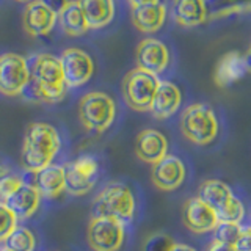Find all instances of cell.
I'll use <instances>...</instances> for the list:
<instances>
[{
  "mask_svg": "<svg viewBox=\"0 0 251 251\" xmlns=\"http://www.w3.org/2000/svg\"><path fill=\"white\" fill-rule=\"evenodd\" d=\"M30 93L43 104H58L66 96L60 58L50 53H38L28 63Z\"/></svg>",
  "mask_w": 251,
  "mask_h": 251,
  "instance_id": "cell-1",
  "label": "cell"
},
{
  "mask_svg": "<svg viewBox=\"0 0 251 251\" xmlns=\"http://www.w3.org/2000/svg\"><path fill=\"white\" fill-rule=\"evenodd\" d=\"M61 146L57 129L47 123H31L24 135L21 163L30 173L50 165Z\"/></svg>",
  "mask_w": 251,
  "mask_h": 251,
  "instance_id": "cell-2",
  "label": "cell"
},
{
  "mask_svg": "<svg viewBox=\"0 0 251 251\" xmlns=\"http://www.w3.org/2000/svg\"><path fill=\"white\" fill-rule=\"evenodd\" d=\"M135 215V196L121 182H110L93 200V217H108L129 223Z\"/></svg>",
  "mask_w": 251,
  "mask_h": 251,
  "instance_id": "cell-3",
  "label": "cell"
},
{
  "mask_svg": "<svg viewBox=\"0 0 251 251\" xmlns=\"http://www.w3.org/2000/svg\"><path fill=\"white\" fill-rule=\"evenodd\" d=\"M180 132L193 145L212 143L218 135V120L214 108L201 102L188 105L180 116Z\"/></svg>",
  "mask_w": 251,
  "mask_h": 251,
  "instance_id": "cell-4",
  "label": "cell"
},
{
  "mask_svg": "<svg viewBox=\"0 0 251 251\" xmlns=\"http://www.w3.org/2000/svg\"><path fill=\"white\" fill-rule=\"evenodd\" d=\"M115 100L105 93L90 91L78 102V118L83 127L91 132H104L115 121Z\"/></svg>",
  "mask_w": 251,
  "mask_h": 251,
  "instance_id": "cell-5",
  "label": "cell"
},
{
  "mask_svg": "<svg viewBox=\"0 0 251 251\" xmlns=\"http://www.w3.org/2000/svg\"><path fill=\"white\" fill-rule=\"evenodd\" d=\"M159 77L135 68L129 71L123 78V98L135 112H149L154 99V94L159 86Z\"/></svg>",
  "mask_w": 251,
  "mask_h": 251,
  "instance_id": "cell-6",
  "label": "cell"
},
{
  "mask_svg": "<svg viewBox=\"0 0 251 251\" xmlns=\"http://www.w3.org/2000/svg\"><path fill=\"white\" fill-rule=\"evenodd\" d=\"M126 237L124 223L108 217H93L86 229L93 251H120Z\"/></svg>",
  "mask_w": 251,
  "mask_h": 251,
  "instance_id": "cell-7",
  "label": "cell"
},
{
  "mask_svg": "<svg viewBox=\"0 0 251 251\" xmlns=\"http://www.w3.org/2000/svg\"><path fill=\"white\" fill-rule=\"evenodd\" d=\"M30 82L27 60L18 53L0 55V93L3 96H19Z\"/></svg>",
  "mask_w": 251,
  "mask_h": 251,
  "instance_id": "cell-8",
  "label": "cell"
},
{
  "mask_svg": "<svg viewBox=\"0 0 251 251\" xmlns=\"http://www.w3.org/2000/svg\"><path fill=\"white\" fill-rule=\"evenodd\" d=\"M65 167V190L74 196H82L91 192L99 176L98 160L91 155H82Z\"/></svg>",
  "mask_w": 251,
  "mask_h": 251,
  "instance_id": "cell-9",
  "label": "cell"
},
{
  "mask_svg": "<svg viewBox=\"0 0 251 251\" xmlns=\"http://www.w3.org/2000/svg\"><path fill=\"white\" fill-rule=\"evenodd\" d=\"M60 65L66 88H77L85 85L94 74L93 58L77 47H69L61 52Z\"/></svg>",
  "mask_w": 251,
  "mask_h": 251,
  "instance_id": "cell-10",
  "label": "cell"
},
{
  "mask_svg": "<svg viewBox=\"0 0 251 251\" xmlns=\"http://www.w3.org/2000/svg\"><path fill=\"white\" fill-rule=\"evenodd\" d=\"M185 165L176 155L167 154L159 162L152 163L151 180L152 184L163 192H173L182 185L185 180Z\"/></svg>",
  "mask_w": 251,
  "mask_h": 251,
  "instance_id": "cell-11",
  "label": "cell"
},
{
  "mask_svg": "<svg viewBox=\"0 0 251 251\" xmlns=\"http://www.w3.org/2000/svg\"><path fill=\"white\" fill-rule=\"evenodd\" d=\"M184 225L195 234H207L214 231L218 223V217L214 207L204 202L198 196L187 200L182 207Z\"/></svg>",
  "mask_w": 251,
  "mask_h": 251,
  "instance_id": "cell-12",
  "label": "cell"
},
{
  "mask_svg": "<svg viewBox=\"0 0 251 251\" xmlns=\"http://www.w3.org/2000/svg\"><path fill=\"white\" fill-rule=\"evenodd\" d=\"M135 60L137 68L159 75L170 65V50L159 39L146 38L137 46Z\"/></svg>",
  "mask_w": 251,
  "mask_h": 251,
  "instance_id": "cell-13",
  "label": "cell"
},
{
  "mask_svg": "<svg viewBox=\"0 0 251 251\" xmlns=\"http://www.w3.org/2000/svg\"><path fill=\"white\" fill-rule=\"evenodd\" d=\"M57 24V14L49 10L41 0H31L24 8L22 13V27L25 33L38 38L49 35Z\"/></svg>",
  "mask_w": 251,
  "mask_h": 251,
  "instance_id": "cell-14",
  "label": "cell"
},
{
  "mask_svg": "<svg viewBox=\"0 0 251 251\" xmlns=\"http://www.w3.org/2000/svg\"><path fill=\"white\" fill-rule=\"evenodd\" d=\"M135 154L140 160L155 163L168 154V140L155 129H145L135 140Z\"/></svg>",
  "mask_w": 251,
  "mask_h": 251,
  "instance_id": "cell-15",
  "label": "cell"
},
{
  "mask_svg": "<svg viewBox=\"0 0 251 251\" xmlns=\"http://www.w3.org/2000/svg\"><path fill=\"white\" fill-rule=\"evenodd\" d=\"M180 102H182V94H180L177 85L168 80H160L149 112L157 120H167L177 112Z\"/></svg>",
  "mask_w": 251,
  "mask_h": 251,
  "instance_id": "cell-16",
  "label": "cell"
},
{
  "mask_svg": "<svg viewBox=\"0 0 251 251\" xmlns=\"http://www.w3.org/2000/svg\"><path fill=\"white\" fill-rule=\"evenodd\" d=\"M41 198H57L65 192V167L63 165H47L39 171L33 173V182H31Z\"/></svg>",
  "mask_w": 251,
  "mask_h": 251,
  "instance_id": "cell-17",
  "label": "cell"
},
{
  "mask_svg": "<svg viewBox=\"0 0 251 251\" xmlns=\"http://www.w3.org/2000/svg\"><path fill=\"white\" fill-rule=\"evenodd\" d=\"M165 19H167V6L160 2L132 6V24L143 33H154L160 30Z\"/></svg>",
  "mask_w": 251,
  "mask_h": 251,
  "instance_id": "cell-18",
  "label": "cell"
},
{
  "mask_svg": "<svg viewBox=\"0 0 251 251\" xmlns=\"http://www.w3.org/2000/svg\"><path fill=\"white\" fill-rule=\"evenodd\" d=\"M245 73H248V69L243 55H240L239 52H227L217 63L214 82L220 88H225V86H229L234 82H237L239 78L245 75Z\"/></svg>",
  "mask_w": 251,
  "mask_h": 251,
  "instance_id": "cell-19",
  "label": "cell"
},
{
  "mask_svg": "<svg viewBox=\"0 0 251 251\" xmlns=\"http://www.w3.org/2000/svg\"><path fill=\"white\" fill-rule=\"evenodd\" d=\"M173 19L180 27H198L207 21L204 0H173Z\"/></svg>",
  "mask_w": 251,
  "mask_h": 251,
  "instance_id": "cell-20",
  "label": "cell"
},
{
  "mask_svg": "<svg viewBox=\"0 0 251 251\" xmlns=\"http://www.w3.org/2000/svg\"><path fill=\"white\" fill-rule=\"evenodd\" d=\"M41 202V195L31 184L24 182L21 188L13 196H10L5 204L10 207L19 220H27L35 214Z\"/></svg>",
  "mask_w": 251,
  "mask_h": 251,
  "instance_id": "cell-21",
  "label": "cell"
},
{
  "mask_svg": "<svg viewBox=\"0 0 251 251\" xmlns=\"http://www.w3.org/2000/svg\"><path fill=\"white\" fill-rule=\"evenodd\" d=\"M88 24V28L99 30L112 22L115 16L113 0H77Z\"/></svg>",
  "mask_w": 251,
  "mask_h": 251,
  "instance_id": "cell-22",
  "label": "cell"
},
{
  "mask_svg": "<svg viewBox=\"0 0 251 251\" xmlns=\"http://www.w3.org/2000/svg\"><path fill=\"white\" fill-rule=\"evenodd\" d=\"M57 21L68 36H82L90 30L77 0H69V3L57 14Z\"/></svg>",
  "mask_w": 251,
  "mask_h": 251,
  "instance_id": "cell-23",
  "label": "cell"
},
{
  "mask_svg": "<svg viewBox=\"0 0 251 251\" xmlns=\"http://www.w3.org/2000/svg\"><path fill=\"white\" fill-rule=\"evenodd\" d=\"M207 21L251 13V0H204Z\"/></svg>",
  "mask_w": 251,
  "mask_h": 251,
  "instance_id": "cell-24",
  "label": "cell"
},
{
  "mask_svg": "<svg viewBox=\"0 0 251 251\" xmlns=\"http://www.w3.org/2000/svg\"><path fill=\"white\" fill-rule=\"evenodd\" d=\"M232 196L231 188L220 179H206L202 180L198 188V198H201L204 202H207L210 207L215 210L222 207L223 204Z\"/></svg>",
  "mask_w": 251,
  "mask_h": 251,
  "instance_id": "cell-25",
  "label": "cell"
},
{
  "mask_svg": "<svg viewBox=\"0 0 251 251\" xmlns=\"http://www.w3.org/2000/svg\"><path fill=\"white\" fill-rule=\"evenodd\" d=\"M5 248L10 251H35L36 248V237L28 227L16 226V229L10 234L5 242Z\"/></svg>",
  "mask_w": 251,
  "mask_h": 251,
  "instance_id": "cell-26",
  "label": "cell"
},
{
  "mask_svg": "<svg viewBox=\"0 0 251 251\" xmlns=\"http://www.w3.org/2000/svg\"><path fill=\"white\" fill-rule=\"evenodd\" d=\"M218 222H231V223H240L243 217H245V207L243 202L237 198V196H231L222 207L217 210Z\"/></svg>",
  "mask_w": 251,
  "mask_h": 251,
  "instance_id": "cell-27",
  "label": "cell"
},
{
  "mask_svg": "<svg viewBox=\"0 0 251 251\" xmlns=\"http://www.w3.org/2000/svg\"><path fill=\"white\" fill-rule=\"evenodd\" d=\"M242 231L240 223H231V222H218L214 227V242L222 243L226 247H234L237 242Z\"/></svg>",
  "mask_w": 251,
  "mask_h": 251,
  "instance_id": "cell-28",
  "label": "cell"
},
{
  "mask_svg": "<svg viewBox=\"0 0 251 251\" xmlns=\"http://www.w3.org/2000/svg\"><path fill=\"white\" fill-rule=\"evenodd\" d=\"M19 218L14 212L6 206L3 201H0V243H3L10 234L16 229Z\"/></svg>",
  "mask_w": 251,
  "mask_h": 251,
  "instance_id": "cell-29",
  "label": "cell"
},
{
  "mask_svg": "<svg viewBox=\"0 0 251 251\" xmlns=\"http://www.w3.org/2000/svg\"><path fill=\"white\" fill-rule=\"evenodd\" d=\"M24 180L18 175H11V173H3L0 176V201H6L10 196H13L16 192L19 190Z\"/></svg>",
  "mask_w": 251,
  "mask_h": 251,
  "instance_id": "cell-30",
  "label": "cell"
},
{
  "mask_svg": "<svg viewBox=\"0 0 251 251\" xmlns=\"http://www.w3.org/2000/svg\"><path fill=\"white\" fill-rule=\"evenodd\" d=\"M175 242L167 234H152L145 243L143 251H170Z\"/></svg>",
  "mask_w": 251,
  "mask_h": 251,
  "instance_id": "cell-31",
  "label": "cell"
},
{
  "mask_svg": "<svg viewBox=\"0 0 251 251\" xmlns=\"http://www.w3.org/2000/svg\"><path fill=\"white\" fill-rule=\"evenodd\" d=\"M235 251H251V226L242 227L240 235L234 245Z\"/></svg>",
  "mask_w": 251,
  "mask_h": 251,
  "instance_id": "cell-32",
  "label": "cell"
},
{
  "mask_svg": "<svg viewBox=\"0 0 251 251\" xmlns=\"http://www.w3.org/2000/svg\"><path fill=\"white\" fill-rule=\"evenodd\" d=\"M41 2L49 8V10H52L55 14H58L63 8L69 3V0H41Z\"/></svg>",
  "mask_w": 251,
  "mask_h": 251,
  "instance_id": "cell-33",
  "label": "cell"
},
{
  "mask_svg": "<svg viewBox=\"0 0 251 251\" xmlns=\"http://www.w3.org/2000/svg\"><path fill=\"white\" fill-rule=\"evenodd\" d=\"M207 251H235V248L234 247L222 245V243H217V242H212V245L209 247Z\"/></svg>",
  "mask_w": 251,
  "mask_h": 251,
  "instance_id": "cell-34",
  "label": "cell"
},
{
  "mask_svg": "<svg viewBox=\"0 0 251 251\" xmlns=\"http://www.w3.org/2000/svg\"><path fill=\"white\" fill-rule=\"evenodd\" d=\"M170 251H196V250L192 248V247H188V245H185V243H175Z\"/></svg>",
  "mask_w": 251,
  "mask_h": 251,
  "instance_id": "cell-35",
  "label": "cell"
},
{
  "mask_svg": "<svg viewBox=\"0 0 251 251\" xmlns=\"http://www.w3.org/2000/svg\"><path fill=\"white\" fill-rule=\"evenodd\" d=\"M129 2L132 3V6H135V5H146V3H157V2H160V0H129Z\"/></svg>",
  "mask_w": 251,
  "mask_h": 251,
  "instance_id": "cell-36",
  "label": "cell"
},
{
  "mask_svg": "<svg viewBox=\"0 0 251 251\" xmlns=\"http://www.w3.org/2000/svg\"><path fill=\"white\" fill-rule=\"evenodd\" d=\"M245 63H247V69L248 71H251V46H250V49H248V52L245 53Z\"/></svg>",
  "mask_w": 251,
  "mask_h": 251,
  "instance_id": "cell-37",
  "label": "cell"
},
{
  "mask_svg": "<svg viewBox=\"0 0 251 251\" xmlns=\"http://www.w3.org/2000/svg\"><path fill=\"white\" fill-rule=\"evenodd\" d=\"M16 2H21V3H28V2H31V0H16Z\"/></svg>",
  "mask_w": 251,
  "mask_h": 251,
  "instance_id": "cell-38",
  "label": "cell"
},
{
  "mask_svg": "<svg viewBox=\"0 0 251 251\" xmlns=\"http://www.w3.org/2000/svg\"><path fill=\"white\" fill-rule=\"evenodd\" d=\"M3 173H5V170H3V167H2V165H0V176H2Z\"/></svg>",
  "mask_w": 251,
  "mask_h": 251,
  "instance_id": "cell-39",
  "label": "cell"
},
{
  "mask_svg": "<svg viewBox=\"0 0 251 251\" xmlns=\"http://www.w3.org/2000/svg\"><path fill=\"white\" fill-rule=\"evenodd\" d=\"M0 251H10V250H6V248L3 247V248H0Z\"/></svg>",
  "mask_w": 251,
  "mask_h": 251,
  "instance_id": "cell-40",
  "label": "cell"
}]
</instances>
